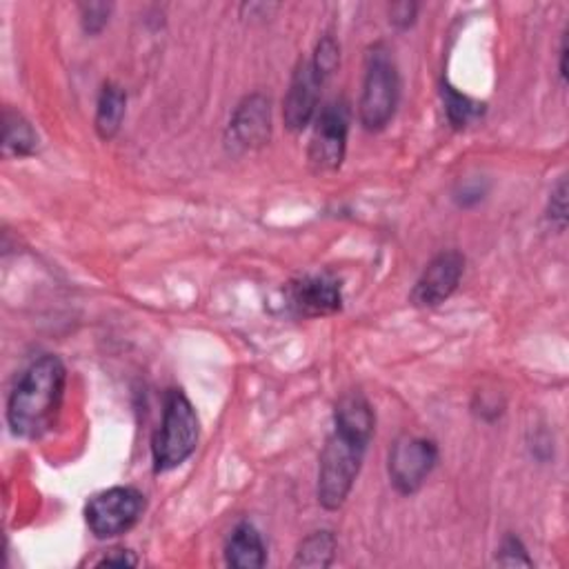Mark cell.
I'll use <instances>...</instances> for the list:
<instances>
[{"label": "cell", "instance_id": "cell-22", "mask_svg": "<svg viewBox=\"0 0 569 569\" xmlns=\"http://www.w3.org/2000/svg\"><path fill=\"white\" fill-rule=\"evenodd\" d=\"M96 567H136L138 558L129 549H109L102 558L93 562Z\"/></svg>", "mask_w": 569, "mask_h": 569}, {"label": "cell", "instance_id": "cell-1", "mask_svg": "<svg viewBox=\"0 0 569 569\" xmlns=\"http://www.w3.org/2000/svg\"><path fill=\"white\" fill-rule=\"evenodd\" d=\"M67 369L53 353L33 360L7 400V422L20 438H40L58 420Z\"/></svg>", "mask_w": 569, "mask_h": 569}, {"label": "cell", "instance_id": "cell-16", "mask_svg": "<svg viewBox=\"0 0 569 569\" xmlns=\"http://www.w3.org/2000/svg\"><path fill=\"white\" fill-rule=\"evenodd\" d=\"M336 547L338 542L331 531H313L298 545L293 567H329L333 562Z\"/></svg>", "mask_w": 569, "mask_h": 569}, {"label": "cell", "instance_id": "cell-15", "mask_svg": "<svg viewBox=\"0 0 569 569\" xmlns=\"http://www.w3.org/2000/svg\"><path fill=\"white\" fill-rule=\"evenodd\" d=\"M38 147V133L31 127V122L11 107L2 113V151L4 156L24 158L31 156Z\"/></svg>", "mask_w": 569, "mask_h": 569}, {"label": "cell", "instance_id": "cell-20", "mask_svg": "<svg viewBox=\"0 0 569 569\" xmlns=\"http://www.w3.org/2000/svg\"><path fill=\"white\" fill-rule=\"evenodd\" d=\"M496 560H498L500 565H507V567H513V565L531 567V558L527 556V549L522 547V542H520L516 536H507V538L502 540Z\"/></svg>", "mask_w": 569, "mask_h": 569}, {"label": "cell", "instance_id": "cell-3", "mask_svg": "<svg viewBox=\"0 0 569 569\" xmlns=\"http://www.w3.org/2000/svg\"><path fill=\"white\" fill-rule=\"evenodd\" d=\"M200 422L193 405L180 389H169L164 396L162 422L151 440L153 471L162 473L182 465L196 449Z\"/></svg>", "mask_w": 569, "mask_h": 569}, {"label": "cell", "instance_id": "cell-2", "mask_svg": "<svg viewBox=\"0 0 569 569\" xmlns=\"http://www.w3.org/2000/svg\"><path fill=\"white\" fill-rule=\"evenodd\" d=\"M400 98V76L387 44L376 42L365 56L362 91L358 102L360 122L367 131H380L396 113Z\"/></svg>", "mask_w": 569, "mask_h": 569}, {"label": "cell", "instance_id": "cell-13", "mask_svg": "<svg viewBox=\"0 0 569 569\" xmlns=\"http://www.w3.org/2000/svg\"><path fill=\"white\" fill-rule=\"evenodd\" d=\"M224 560L236 569H260L267 562L264 542L251 522H240L231 531L224 545Z\"/></svg>", "mask_w": 569, "mask_h": 569}, {"label": "cell", "instance_id": "cell-5", "mask_svg": "<svg viewBox=\"0 0 569 569\" xmlns=\"http://www.w3.org/2000/svg\"><path fill=\"white\" fill-rule=\"evenodd\" d=\"M144 511V496L136 487H111L96 493L84 507L87 527L96 538L129 531Z\"/></svg>", "mask_w": 569, "mask_h": 569}, {"label": "cell", "instance_id": "cell-12", "mask_svg": "<svg viewBox=\"0 0 569 569\" xmlns=\"http://www.w3.org/2000/svg\"><path fill=\"white\" fill-rule=\"evenodd\" d=\"M373 429H376V416L369 400L360 391H349L340 396L333 409V431L360 445H369Z\"/></svg>", "mask_w": 569, "mask_h": 569}, {"label": "cell", "instance_id": "cell-19", "mask_svg": "<svg viewBox=\"0 0 569 569\" xmlns=\"http://www.w3.org/2000/svg\"><path fill=\"white\" fill-rule=\"evenodd\" d=\"M82 11V27L87 33H100L104 29V24L109 22V13H111V4L104 2H89L80 7Z\"/></svg>", "mask_w": 569, "mask_h": 569}, {"label": "cell", "instance_id": "cell-23", "mask_svg": "<svg viewBox=\"0 0 569 569\" xmlns=\"http://www.w3.org/2000/svg\"><path fill=\"white\" fill-rule=\"evenodd\" d=\"M416 4H409V2H402V4H393L391 7V22L400 24V27H407L413 22V16H416Z\"/></svg>", "mask_w": 569, "mask_h": 569}, {"label": "cell", "instance_id": "cell-24", "mask_svg": "<svg viewBox=\"0 0 569 569\" xmlns=\"http://www.w3.org/2000/svg\"><path fill=\"white\" fill-rule=\"evenodd\" d=\"M560 78H567V33H562V44H560Z\"/></svg>", "mask_w": 569, "mask_h": 569}, {"label": "cell", "instance_id": "cell-10", "mask_svg": "<svg viewBox=\"0 0 569 569\" xmlns=\"http://www.w3.org/2000/svg\"><path fill=\"white\" fill-rule=\"evenodd\" d=\"M322 82L325 80L316 73L311 60L298 62L282 100V120L289 131L298 133L313 120Z\"/></svg>", "mask_w": 569, "mask_h": 569}, {"label": "cell", "instance_id": "cell-11", "mask_svg": "<svg viewBox=\"0 0 569 569\" xmlns=\"http://www.w3.org/2000/svg\"><path fill=\"white\" fill-rule=\"evenodd\" d=\"M287 305L305 318L331 316L342 307L340 284L329 276H305L287 287Z\"/></svg>", "mask_w": 569, "mask_h": 569}, {"label": "cell", "instance_id": "cell-18", "mask_svg": "<svg viewBox=\"0 0 569 569\" xmlns=\"http://www.w3.org/2000/svg\"><path fill=\"white\" fill-rule=\"evenodd\" d=\"M338 62H340V47L338 42L333 40V36H322L316 44V51H313V58H311V64L316 69V73L327 80L336 69H338Z\"/></svg>", "mask_w": 569, "mask_h": 569}, {"label": "cell", "instance_id": "cell-8", "mask_svg": "<svg viewBox=\"0 0 569 569\" xmlns=\"http://www.w3.org/2000/svg\"><path fill=\"white\" fill-rule=\"evenodd\" d=\"M271 136V104L262 93L244 96L231 113L227 127V147L236 153L253 151L267 144Z\"/></svg>", "mask_w": 569, "mask_h": 569}, {"label": "cell", "instance_id": "cell-7", "mask_svg": "<svg viewBox=\"0 0 569 569\" xmlns=\"http://www.w3.org/2000/svg\"><path fill=\"white\" fill-rule=\"evenodd\" d=\"M349 107L345 100H331L316 118V127L309 142V164L316 173L336 171L347 151Z\"/></svg>", "mask_w": 569, "mask_h": 569}, {"label": "cell", "instance_id": "cell-21", "mask_svg": "<svg viewBox=\"0 0 569 569\" xmlns=\"http://www.w3.org/2000/svg\"><path fill=\"white\" fill-rule=\"evenodd\" d=\"M549 220L558 224V229H565V222H567V182L565 178L558 180L556 189H551L549 193Z\"/></svg>", "mask_w": 569, "mask_h": 569}, {"label": "cell", "instance_id": "cell-14", "mask_svg": "<svg viewBox=\"0 0 569 569\" xmlns=\"http://www.w3.org/2000/svg\"><path fill=\"white\" fill-rule=\"evenodd\" d=\"M124 107H127V96L122 91V87L113 84V82H104L100 93H98V102H96V133L102 140H111L122 124L124 118Z\"/></svg>", "mask_w": 569, "mask_h": 569}, {"label": "cell", "instance_id": "cell-4", "mask_svg": "<svg viewBox=\"0 0 569 569\" xmlns=\"http://www.w3.org/2000/svg\"><path fill=\"white\" fill-rule=\"evenodd\" d=\"M367 445H360L338 431H333L320 453L318 465V502L336 511L345 505L351 487L358 478Z\"/></svg>", "mask_w": 569, "mask_h": 569}, {"label": "cell", "instance_id": "cell-6", "mask_svg": "<svg viewBox=\"0 0 569 569\" xmlns=\"http://www.w3.org/2000/svg\"><path fill=\"white\" fill-rule=\"evenodd\" d=\"M436 462H438V447L433 440L405 433L389 449L387 469H389L391 485L396 487V491L411 496L425 485Z\"/></svg>", "mask_w": 569, "mask_h": 569}, {"label": "cell", "instance_id": "cell-17", "mask_svg": "<svg viewBox=\"0 0 569 569\" xmlns=\"http://www.w3.org/2000/svg\"><path fill=\"white\" fill-rule=\"evenodd\" d=\"M442 98H445V111H447V118L451 122V127L456 129H462L467 127L473 118L482 116V102H476L462 93H458L453 87H445L442 89Z\"/></svg>", "mask_w": 569, "mask_h": 569}, {"label": "cell", "instance_id": "cell-9", "mask_svg": "<svg viewBox=\"0 0 569 569\" xmlns=\"http://www.w3.org/2000/svg\"><path fill=\"white\" fill-rule=\"evenodd\" d=\"M465 273V258L460 251L449 249L433 256L422 273L418 276L409 300L416 307H438L442 305L456 289Z\"/></svg>", "mask_w": 569, "mask_h": 569}]
</instances>
